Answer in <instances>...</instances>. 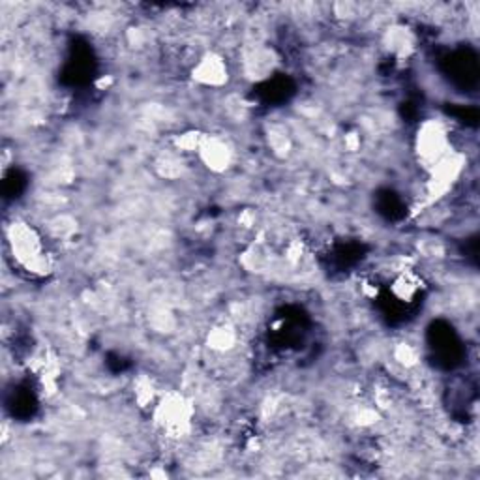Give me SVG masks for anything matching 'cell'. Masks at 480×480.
<instances>
[{"label":"cell","mask_w":480,"mask_h":480,"mask_svg":"<svg viewBox=\"0 0 480 480\" xmlns=\"http://www.w3.org/2000/svg\"><path fill=\"white\" fill-rule=\"evenodd\" d=\"M8 246L15 263L27 272L47 274L52 270V258H49L43 237L27 221H14L6 231Z\"/></svg>","instance_id":"cell-1"},{"label":"cell","mask_w":480,"mask_h":480,"mask_svg":"<svg viewBox=\"0 0 480 480\" xmlns=\"http://www.w3.org/2000/svg\"><path fill=\"white\" fill-rule=\"evenodd\" d=\"M153 417L167 438L181 439L192 432L195 408L188 396L171 391L155 403Z\"/></svg>","instance_id":"cell-2"},{"label":"cell","mask_w":480,"mask_h":480,"mask_svg":"<svg viewBox=\"0 0 480 480\" xmlns=\"http://www.w3.org/2000/svg\"><path fill=\"white\" fill-rule=\"evenodd\" d=\"M452 153L450 132L443 120L428 118L424 120L415 136V155L422 167L429 171L436 167L443 158Z\"/></svg>","instance_id":"cell-3"},{"label":"cell","mask_w":480,"mask_h":480,"mask_svg":"<svg viewBox=\"0 0 480 480\" xmlns=\"http://www.w3.org/2000/svg\"><path fill=\"white\" fill-rule=\"evenodd\" d=\"M192 80L201 87L220 89L230 81V66L220 53H203L192 66Z\"/></svg>","instance_id":"cell-4"},{"label":"cell","mask_w":480,"mask_h":480,"mask_svg":"<svg viewBox=\"0 0 480 480\" xmlns=\"http://www.w3.org/2000/svg\"><path fill=\"white\" fill-rule=\"evenodd\" d=\"M197 155L199 160L214 173H223L233 164V148L220 136H203Z\"/></svg>","instance_id":"cell-5"},{"label":"cell","mask_w":480,"mask_h":480,"mask_svg":"<svg viewBox=\"0 0 480 480\" xmlns=\"http://www.w3.org/2000/svg\"><path fill=\"white\" fill-rule=\"evenodd\" d=\"M274 62L276 61L272 57V52L268 53L267 49H254V52H251L244 61L248 73L254 75V78L256 75L258 78H267L268 71L272 73V70H274Z\"/></svg>","instance_id":"cell-6"},{"label":"cell","mask_w":480,"mask_h":480,"mask_svg":"<svg viewBox=\"0 0 480 480\" xmlns=\"http://www.w3.org/2000/svg\"><path fill=\"white\" fill-rule=\"evenodd\" d=\"M235 344H237V333L231 325L221 323L214 326L209 334V347L214 351H220V353L231 351Z\"/></svg>","instance_id":"cell-7"},{"label":"cell","mask_w":480,"mask_h":480,"mask_svg":"<svg viewBox=\"0 0 480 480\" xmlns=\"http://www.w3.org/2000/svg\"><path fill=\"white\" fill-rule=\"evenodd\" d=\"M389 49L396 55H408L413 49V36L408 29L396 27L389 33Z\"/></svg>","instance_id":"cell-8"},{"label":"cell","mask_w":480,"mask_h":480,"mask_svg":"<svg viewBox=\"0 0 480 480\" xmlns=\"http://www.w3.org/2000/svg\"><path fill=\"white\" fill-rule=\"evenodd\" d=\"M394 355H396L398 362L406 368H411L417 364V351L409 344H400Z\"/></svg>","instance_id":"cell-9"}]
</instances>
